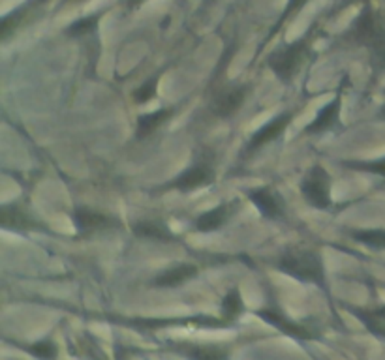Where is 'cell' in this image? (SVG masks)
<instances>
[{
  "instance_id": "obj_6",
  "label": "cell",
  "mask_w": 385,
  "mask_h": 360,
  "mask_svg": "<svg viewBox=\"0 0 385 360\" xmlns=\"http://www.w3.org/2000/svg\"><path fill=\"white\" fill-rule=\"evenodd\" d=\"M382 29H384V27L376 21L374 13L370 12V10H365V12L356 19V23L351 24L350 36H348V38H350L351 42H356L357 45H367L368 48Z\"/></svg>"
},
{
  "instance_id": "obj_26",
  "label": "cell",
  "mask_w": 385,
  "mask_h": 360,
  "mask_svg": "<svg viewBox=\"0 0 385 360\" xmlns=\"http://www.w3.org/2000/svg\"><path fill=\"white\" fill-rule=\"evenodd\" d=\"M302 4H304V0H290V4H288V8H286L284 15H290V13H293L297 8H301Z\"/></svg>"
},
{
  "instance_id": "obj_15",
  "label": "cell",
  "mask_w": 385,
  "mask_h": 360,
  "mask_svg": "<svg viewBox=\"0 0 385 360\" xmlns=\"http://www.w3.org/2000/svg\"><path fill=\"white\" fill-rule=\"evenodd\" d=\"M172 115L173 109H158V111L141 115V117L137 118V137H139V139H145V137H148L150 134H154L166 120H169Z\"/></svg>"
},
{
  "instance_id": "obj_11",
  "label": "cell",
  "mask_w": 385,
  "mask_h": 360,
  "mask_svg": "<svg viewBox=\"0 0 385 360\" xmlns=\"http://www.w3.org/2000/svg\"><path fill=\"white\" fill-rule=\"evenodd\" d=\"M197 274V266L190 265V263H183V265H175L167 271L160 272L158 276L154 278V285L156 287H177V285L188 282L190 278H194Z\"/></svg>"
},
{
  "instance_id": "obj_23",
  "label": "cell",
  "mask_w": 385,
  "mask_h": 360,
  "mask_svg": "<svg viewBox=\"0 0 385 360\" xmlns=\"http://www.w3.org/2000/svg\"><path fill=\"white\" fill-rule=\"evenodd\" d=\"M98 21H100V17H98V15H89V17L79 19V21H76L74 24H70L68 34L76 36V38H81V36L90 34V32H94L96 27H98Z\"/></svg>"
},
{
  "instance_id": "obj_8",
  "label": "cell",
  "mask_w": 385,
  "mask_h": 360,
  "mask_svg": "<svg viewBox=\"0 0 385 360\" xmlns=\"http://www.w3.org/2000/svg\"><path fill=\"white\" fill-rule=\"evenodd\" d=\"M290 120H291V113H284V115H280V117H276L274 120H271V122H267L263 128H260V130L255 131L254 136H252L248 150H255V148L263 147V145H267V143L279 139V137L282 136V131H284L286 128H288V124H290Z\"/></svg>"
},
{
  "instance_id": "obj_1",
  "label": "cell",
  "mask_w": 385,
  "mask_h": 360,
  "mask_svg": "<svg viewBox=\"0 0 385 360\" xmlns=\"http://www.w3.org/2000/svg\"><path fill=\"white\" fill-rule=\"evenodd\" d=\"M280 271L290 274V276L301 280V282H310V284L321 285L326 282V268L320 254L314 250L293 248L288 250L279 261Z\"/></svg>"
},
{
  "instance_id": "obj_20",
  "label": "cell",
  "mask_w": 385,
  "mask_h": 360,
  "mask_svg": "<svg viewBox=\"0 0 385 360\" xmlns=\"http://www.w3.org/2000/svg\"><path fill=\"white\" fill-rule=\"evenodd\" d=\"M363 323L379 336H385V308L374 310V312H357Z\"/></svg>"
},
{
  "instance_id": "obj_2",
  "label": "cell",
  "mask_w": 385,
  "mask_h": 360,
  "mask_svg": "<svg viewBox=\"0 0 385 360\" xmlns=\"http://www.w3.org/2000/svg\"><path fill=\"white\" fill-rule=\"evenodd\" d=\"M307 42L299 40L295 43H290L282 49H276L271 57H269V68L279 75L282 81H291L295 71L301 68L304 55H307Z\"/></svg>"
},
{
  "instance_id": "obj_5",
  "label": "cell",
  "mask_w": 385,
  "mask_h": 360,
  "mask_svg": "<svg viewBox=\"0 0 385 360\" xmlns=\"http://www.w3.org/2000/svg\"><path fill=\"white\" fill-rule=\"evenodd\" d=\"M214 173L213 169L207 166V164H194L192 167H188L186 171L181 173L173 186L181 192H192V189H200L203 186L213 182Z\"/></svg>"
},
{
  "instance_id": "obj_22",
  "label": "cell",
  "mask_w": 385,
  "mask_h": 360,
  "mask_svg": "<svg viewBox=\"0 0 385 360\" xmlns=\"http://www.w3.org/2000/svg\"><path fill=\"white\" fill-rule=\"evenodd\" d=\"M30 354H34L36 359L40 360H55L57 359V345H55L51 340H42V342L32 343L29 349H27Z\"/></svg>"
},
{
  "instance_id": "obj_4",
  "label": "cell",
  "mask_w": 385,
  "mask_h": 360,
  "mask_svg": "<svg viewBox=\"0 0 385 360\" xmlns=\"http://www.w3.org/2000/svg\"><path fill=\"white\" fill-rule=\"evenodd\" d=\"M246 94L248 90L246 87H230V89H224L220 94H216L213 101V113L216 117L227 118L243 107L244 100H246Z\"/></svg>"
},
{
  "instance_id": "obj_3",
  "label": "cell",
  "mask_w": 385,
  "mask_h": 360,
  "mask_svg": "<svg viewBox=\"0 0 385 360\" xmlns=\"http://www.w3.org/2000/svg\"><path fill=\"white\" fill-rule=\"evenodd\" d=\"M301 192L308 205L314 208H327L331 205V177L321 166H314L302 178Z\"/></svg>"
},
{
  "instance_id": "obj_12",
  "label": "cell",
  "mask_w": 385,
  "mask_h": 360,
  "mask_svg": "<svg viewBox=\"0 0 385 360\" xmlns=\"http://www.w3.org/2000/svg\"><path fill=\"white\" fill-rule=\"evenodd\" d=\"M260 317L263 321H267V323L276 326L284 334H290V336L299 338V340H310V338H314V332H310L302 325H297V323H293L290 319H286V315H280V313L271 312V310H261Z\"/></svg>"
},
{
  "instance_id": "obj_14",
  "label": "cell",
  "mask_w": 385,
  "mask_h": 360,
  "mask_svg": "<svg viewBox=\"0 0 385 360\" xmlns=\"http://www.w3.org/2000/svg\"><path fill=\"white\" fill-rule=\"evenodd\" d=\"M340 96H337L335 100L329 101L323 109H321L316 118L307 126V134H321V131L331 130L332 126L337 124L338 113H340Z\"/></svg>"
},
{
  "instance_id": "obj_25",
  "label": "cell",
  "mask_w": 385,
  "mask_h": 360,
  "mask_svg": "<svg viewBox=\"0 0 385 360\" xmlns=\"http://www.w3.org/2000/svg\"><path fill=\"white\" fill-rule=\"evenodd\" d=\"M359 169H365V171L378 173L382 177H385V158L378 159V161H370V164H357Z\"/></svg>"
},
{
  "instance_id": "obj_28",
  "label": "cell",
  "mask_w": 385,
  "mask_h": 360,
  "mask_svg": "<svg viewBox=\"0 0 385 360\" xmlns=\"http://www.w3.org/2000/svg\"><path fill=\"white\" fill-rule=\"evenodd\" d=\"M137 2H141V0H137Z\"/></svg>"
},
{
  "instance_id": "obj_21",
  "label": "cell",
  "mask_w": 385,
  "mask_h": 360,
  "mask_svg": "<svg viewBox=\"0 0 385 360\" xmlns=\"http://www.w3.org/2000/svg\"><path fill=\"white\" fill-rule=\"evenodd\" d=\"M354 238H356L357 243L367 244L370 248L385 250V229L354 231Z\"/></svg>"
},
{
  "instance_id": "obj_27",
  "label": "cell",
  "mask_w": 385,
  "mask_h": 360,
  "mask_svg": "<svg viewBox=\"0 0 385 360\" xmlns=\"http://www.w3.org/2000/svg\"><path fill=\"white\" fill-rule=\"evenodd\" d=\"M382 117L385 118V106H384V111H382Z\"/></svg>"
},
{
  "instance_id": "obj_9",
  "label": "cell",
  "mask_w": 385,
  "mask_h": 360,
  "mask_svg": "<svg viewBox=\"0 0 385 360\" xmlns=\"http://www.w3.org/2000/svg\"><path fill=\"white\" fill-rule=\"evenodd\" d=\"M233 207L235 203H227V205H218L213 210H207L203 213L202 216H197V219L194 222V227L202 233H211V231H218L222 225L230 219V216L233 214Z\"/></svg>"
},
{
  "instance_id": "obj_19",
  "label": "cell",
  "mask_w": 385,
  "mask_h": 360,
  "mask_svg": "<svg viewBox=\"0 0 385 360\" xmlns=\"http://www.w3.org/2000/svg\"><path fill=\"white\" fill-rule=\"evenodd\" d=\"M368 49H370L374 70L385 71V29L379 30L378 36L374 38V42L368 45Z\"/></svg>"
},
{
  "instance_id": "obj_10",
  "label": "cell",
  "mask_w": 385,
  "mask_h": 360,
  "mask_svg": "<svg viewBox=\"0 0 385 360\" xmlns=\"http://www.w3.org/2000/svg\"><path fill=\"white\" fill-rule=\"evenodd\" d=\"M74 224L81 233H94V231H102L109 227L111 218L106 214L98 213V210H90V208H77L76 213L71 214Z\"/></svg>"
},
{
  "instance_id": "obj_24",
  "label": "cell",
  "mask_w": 385,
  "mask_h": 360,
  "mask_svg": "<svg viewBox=\"0 0 385 360\" xmlns=\"http://www.w3.org/2000/svg\"><path fill=\"white\" fill-rule=\"evenodd\" d=\"M156 89H158V77H153L139 87V89L134 92V101L137 103H147L156 96Z\"/></svg>"
},
{
  "instance_id": "obj_13",
  "label": "cell",
  "mask_w": 385,
  "mask_h": 360,
  "mask_svg": "<svg viewBox=\"0 0 385 360\" xmlns=\"http://www.w3.org/2000/svg\"><path fill=\"white\" fill-rule=\"evenodd\" d=\"M134 235L139 236V238H145V240H160V243H166V240H173L175 236L169 231L164 222L160 219H141L134 224Z\"/></svg>"
},
{
  "instance_id": "obj_16",
  "label": "cell",
  "mask_w": 385,
  "mask_h": 360,
  "mask_svg": "<svg viewBox=\"0 0 385 360\" xmlns=\"http://www.w3.org/2000/svg\"><path fill=\"white\" fill-rule=\"evenodd\" d=\"M0 224L4 225L6 229H29L32 227V219L29 218V214L21 210L15 205H8L0 210Z\"/></svg>"
},
{
  "instance_id": "obj_18",
  "label": "cell",
  "mask_w": 385,
  "mask_h": 360,
  "mask_svg": "<svg viewBox=\"0 0 385 360\" xmlns=\"http://www.w3.org/2000/svg\"><path fill=\"white\" fill-rule=\"evenodd\" d=\"M241 312H243V298H241V293H239L237 287H233L224 296V301H222V315L227 321H233V319L239 317Z\"/></svg>"
},
{
  "instance_id": "obj_17",
  "label": "cell",
  "mask_w": 385,
  "mask_h": 360,
  "mask_svg": "<svg viewBox=\"0 0 385 360\" xmlns=\"http://www.w3.org/2000/svg\"><path fill=\"white\" fill-rule=\"evenodd\" d=\"M183 353L190 360H227V351L213 345H188L183 347Z\"/></svg>"
},
{
  "instance_id": "obj_7",
  "label": "cell",
  "mask_w": 385,
  "mask_h": 360,
  "mask_svg": "<svg viewBox=\"0 0 385 360\" xmlns=\"http://www.w3.org/2000/svg\"><path fill=\"white\" fill-rule=\"evenodd\" d=\"M250 201L254 203L261 216H265V218L276 219L284 214L282 199L271 188H258L254 192H250Z\"/></svg>"
}]
</instances>
